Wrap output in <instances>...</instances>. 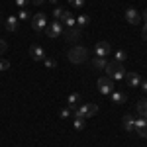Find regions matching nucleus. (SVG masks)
Masks as SVG:
<instances>
[{
	"label": "nucleus",
	"mask_w": 147,
	"mask_h": 147,
	"mask_svg": "<svg viewBox=\"0 0 147 147\" xmlns=\"http://www.w3.org/2000/svg\"><path fill=\"white\" fill-rule=\"evenodd\" d=\"M96 112H98V106L88 102V104H82V106H79V108L75 110V116H82V118H86V120H88V118H92Z\"/></svg>",
	"instance_id": "obj_3"
},
{
	"label": "nucleus",
	"mask_w": 147,
	"mask_h": 147,
	"mask_svg": "<svg viewBox=\"0 0 147 147\" xmlns=\"http://www.w3.org/2000/svg\"><path fill=\"white\" fill-rule=\"evenodd\" d=\"M6 49H8V43H6L4 39H0V53H4Z\"/></svg>",
	"instance_id": "obj_30"
},
{
	"label": "nucleus",
	"mask_w": 147,
	"mask_h": 147,
	"mask_svg": "<svg viewBox=\"0 0 147 147\" xmlns=\"http://www.w3.org/2000/svg\"><path fill=\"white\" fill-rule=\"evenodd\" d=\"M134 131H136L137 137H141V139H147V120L145 118H136V127H134Z\"/></svg>",
	"instance_id": "obj_7"
},
{
	"label": "nucleus",
	"mask_w": 147,
	"mask_h": 147,
	"mask_svg": "<svg viewBox=\"0 0 147 147\" xmlns=\"http://www.w3.org/2000/svg\"><path fill=\"white\" fill-rule=\"evenodd\" d=\"M106 63H108L106 57H94V59H92V67H94V69H104V67H106Z\"/></svg>",
	"instance_id": "obj_20"
},
{
	"label": "nucleus",
	"mask_w": 147,
	"mask_h": 147,
	"mask_svg": "<svg viewBox=\"0 0 147 147\" xmlns=\"http://www.w3.org/2000/svg\"><path fill=\"white\" fill-rule=\"evenodd\" d=\"M30 2H32V4H34V6H41V4H43V2H45V0H30Z\"/></svg>",
	"instance_id": "obj_32"
},
{
	"label": "nucleus",
	"mask_w": 147,
	"mask_h": 147,
	"mask_svg": "<svg viewBox=\"0 0 147 147\" xmlns=\"http://www.w3.org/2000/svg\"><path fill=\"white\" fill-rule=\"evenodd\" d=\"M110 96H112V102L116 104V106H120V104H124V102L127 100V96H125L124 92H116V90H114Z\"/></svg>",
	"instance_id": "obj_17"
},
{
	"label": "nucleus",
	"mask_w": 147,
	"mask_h": 147,
	"mask_svg": "<svg viewBox=\"0 0 147 147\" xmlns=\"http://www.w3.org/2000/svg\"><path fill=\"white\" fill-rule=\"evenodd\" d=\"M136 110H137V114H139L141 118H147V98H143V100L137 102Z\"/></svg>",
	"instance_id": "obj_18"
},
{
	"label": "nucleus",
	"mask_w": 147,
	"mask_h": 147,
	"mask_svg": "<svg viewBox=\"0 0 147 147\" xmlns=\"http://www.w3.org/2000/svg\"><path fill=\"white\" fill-rule=\"evenodd\" d=\"M125 59H127V53H125V49H118V51L114 53V61H118V63H124Z\"/></svg>",
	"instance_id": "obj_22"
},
{
	"label": "nucleus",
	"mask_w": 147,
	"mask_h": 147,
	"mask_svg": "<svg viewBox=\"0 0 147 147\" xmlns=\"http://www.w3.org/2000/svg\"><path fill=\"white\" fill-rule=\"evenodd\" d=\"M32 28H34L35 32H43L47 28V16L43 12H37L34 18H32Z\"/></svg>",
	"instance_id": "obj_6"
},
{
	"label": "nucleus",
	"mask_w": 147,
	"mask_h": 147,
	"mask_svg": "<svg viewBox=\"0 0 147 147\" xmlns=\"http://www.w3.org/2000/svg\"><path fill=\"white\" fill-rule=\"evenodd\" d=\"M49 2H53V4H55V2H57V0H49Z\"/></svg>",
	"instance_id": "obj_35"
},
{
	"label": "nucleus",
	"mask_w": 147,
	"mask_h": 147,
	"mask_svg": "<svg viewBox=\"0 0 147 147\" xmlns=\"http://www.w3.org/2000/svg\"><path fill=\"white\" fill-rule=\"evenodd\" d=\"M43 63H45L47 69H55L57 67V61H55V59H49V57H45V59H43Z\"/></svg>",
	"instance_id": "obj_24"
},
{
	"label": "nucleus",
	"mask_w": 147,
	"mask_h": 147,
	"mask_svg": "<svg viewBox=\"0 0 147 147\" xmlns=\"http://www.w3.org/2000/svg\"><path fill=\"white\" fill-rule=\"evenodd\" d=\"M125 80H127V84H129V88H139V84H141V75H137V73H125Z\"/></svg>",
	"instance_id": "obj_10"
},
{
	"label": "nucleus",
	"mask_w": 147,
	"mask_h": 147,
	"mask_svg": "<svg viewBox=\"0 0 147 147\" xmlns=\"http://www.w3.org/2000/svg\"><path fill=\"white\" fill-rule=\"evenodd\" d=\"M8 69H10V61L0 59V71H8Z\"/></svg>",
	"instance_id": "obj_26"
},
{
	"label": "nucleus",
	"mask_w": 147,
	"mask_h": 147,
	"mask_svg": "<svg viewBox=\"0 0 147 147\" xmlns=\"http://www.w3.org/2000/svg\"><path fill=\"white\" fill-rule=\"evenodd\" d=\"M67 57H69V61L71 63H75V65H80V63H84L86 59H88V51L84 49V47H73L71 51L67 53Z\"/></svg>",
	"instance_id": "obj_2"
},
{
	"label": "nucleus",
	"mask_w": 147,
	"mask_h": 147,
	"mask_svg": "<svg viewBox=\"0 0 147 147\" xmlns=\"http://www.w3.org/2000/svg\"><path fill=\"white\" fill-rule=\"evenodd\" d=\"M80 35H82L80 28H69V30H65V39L67 41H79Z\"/></svg>",
	"instance_id": "obj_12"
},
{
	"label": "nucleus",
	"mask_w": 147,
	"mask_h": 147,
	"mask_svg": "<svg viewBox=\"0 0 147 147\" xmlns=\"http://www.w3.org/2000/svg\"><path fill=\"white\" fill-rule=\"evenodd\" d=\"M80 102V94L79 92H73V94H69L67 98V108L69 110H77V104Z\"/></svg>",
	"instance_id": "obj_16"
},
{
	"label": "nucleus",
	"mask_w": 147,
	"mask_h": 147,
	"mask_svg": "<svg viewBox=\"0 0 147 147\" xmlns=\"http://www.w3.org/2000/svg\"><path fill=\"white\" fill-rule=\"evenodd\" d=\"M125 22L131 24V26H139V24H141V14H139L136 8H127V10H125Z\"/></svg>",
	"instance_id": "obj_8"
},
{
	"label": "nucleus",
	"mask_w": 147,
	"mask_h": 147,
	"mask_svg": "<svg viewBox=\"0 0 147 147\" xmlns=\"http://www.w3.org/2000/svg\"><path fill=\"white\" fill-rule=\"evenodd\" d=\"M141 37H143V39H147V22L143 24V28H141Z\"/></svg>",
	"instance_id": "obj_31"
},
{
	"label": "nucleus",
	"mask_w": 147,
	"mask_h": 147,
	"mask_svg": "<svg viewBox=\"0 0 147 147\" xmlns=\"http://www.w3.org/2000/svg\"><path fill=\"white\" fill-rule=\"evenodd\" d=\"M71 112H73V110H69V108H63V110H61V112H59V116H61V118H63V120H67L69 116H71Z\"/></svg>",
	"instance_id": "obj_27"
},
{
	"label": "nucleus",
	"mask_w": 147,
	"mask_h": 147,
	"mask_svg": "<svg viewBox=\"0 0 147 147\" xmlns=\"http://www.w3.org/2000/svg\"><path fill=\"white\" fill-rule=\"evenodd\" d=\"M106 75L114 80H122L125 77V69L122 63H118V61H110V63H106Z\"/></svg>",
	"instance_id": "obj_1"
},
{
	"label": "nucleus",
	"mask_w": 147,
	"mask_h": 147,
	"mask_svg": "<svg viewBox=\"0 0 147 147\" xmlns=\"http://www.w3.org/2000/svg\"><path fill=\"white\" fill-rule=\"evenodd\" d=\"M122 125H124L125 131H134V127H136V118H134L131 114H125L124 118H122Z\"/></svg>",
	"instance_id": "obj_14"
},
{
	"label": "nucleus",
	"mask_w": 147,
	"mask_h": 147,
	"mask_svg": "<svg viewBox=\"0 0 147 147\" xmlns=\"http://www.w3.org/2000/svg\"><path fill=\"white\" fill-rule=\"evenodd\" d=\"M69 4H71L73 8H82V6H84V0H69Z\"/></svg>",
	"instance_id": "obj_25"
},
{
	"label": "nucleus",
	"mask_w": 147,
	"mask_h": 147,
	"mask_svg": "<svg viewBox=\"0 0 147 147\" xmlns=\"http://www.w3.org/2000/svg\"><path fill=\"white\" fill-rule=\"evenodd\" d=\"M75 129H84V125H86V118H82V116H75Z\"/></svg>",
	"instance_id": "obj_21"
},
{
	"label": "nucleus",
	"mask_w": 147,
	"mask_h": 147,
	"mask_svg": "<svg viewBox=\"0 0 147 147\" xmlns=\"http://www.w3.org/2000/svg\"><path fill=\"white\" fill-rule=\"evenodd\" d=\"M94 53H96V57H108L110 55V43L108 41H98L96 47H94Z\"/></svg>",
	"instance_id": "obj_11"
},
{
	"label": "nucleus",
	"mask_w": 147,
	"mask_h": 147,
	"mask_svg": "<svg viewBox=\"0 0 147 147\" xmlns=\"http://www.w3.org/2000/svg\"><path fill=\"white\" fill-rule=\"evenodd\" d=\"M139 86H141V90H143V92H147V80H141Z\"/></svg>",
	"instance_id": "obj_33"
},
{
	"label": "nucleus",
	"mask_w": 147,
	"mask_h": 147,
	"mask_svg": "<svg viewBox=\"0 0 147 147\" xmlns=\"http://www.w3.org/2000/svg\"><path fill=\"white\" fill-rule=\"evenodd\" d=\"M28 4H30V0H16V6H18L20 10H22V8H26Z\"/></svg>",
	"instance_id": "obj_28"
},
{
	"label": "nucleus",
	"mask_w": 147,
	"mask_h": 147,
	"mask_svg": "<svg viewBox=\"0 0 147 147\" xmlns=\"http://www.w3.org/2000/svg\"><path fill=\"white\" fill-rule=\"evenodd\" d=\"M141 18H143V20L147 22V10H143V14H141Z\"/></svg>",
	"instance_id": "obj_34"
},
{
	"label": "nucleus",
	"mask_w": 147,
	"mask_h": 147,
	"mask_svg": "<svg viewBox=\"0 0 147 147\" xmlns=\"http://www.w3.org/2000/svg\"><path fill=\"white\" fill-rule=\"evenodd\" d=\"M61 16H63V10H61V8H55V10H53V18H55V20H61Z\"/></svg>",
	"instance_id": "obj_29"
},
{
	"label": "nucleus",
	"mask_w": 147,
	"mask_h": 147,
	"mask_svg": "<svg viewBox=\"0 0 147 147\" xmlns=\"http://www.w3.org/2000/svg\"><path fill=\"white\" fill-rule=\"evenodd\" d=\"M59 22L63 24V28L69 30V28H77V20H75V16H73V12L69 10H63V16H61V20Z\"/></svg>",
	"instance_id": "obj_9"
},
{
	"label": "nucleus",
	"mask_w": 147,
	"mask_h": 147,
	"mask_svg": "<svg viewBox=\"0 0 147 147\" xmlns=\"http://www.w3.org/2000/svg\"><path fill=\"white\" fill-rule=\"evenodd\" d=\"M18 28H20V20L16 16H8L6 18V30L8 32H18Z\"/></svg>",
	"instance_id": "obj_15"
},
{
	"label": "nucleus",
	"mask_w": 147,
	"mask_h": 147,
	"mask_svg": "<svg viewBox=\"0 0 147 147\" xmlns=\"http://www.w3.org/2000/svg\"><path fill=\"white\" fill-rule=\"evenodd\" d=\"M145 120H147V118H145Z\"/></svg>",
	"instance_id": "obj_36"
},
{
	"label": "nucleus",
	"mask_w": 147,
	"mask_h": 147,
	"mask_svg": "<svg viewBox=\"0 0 147 147\" xmlns=\"http://www.w3.org/2000/svg\"><path fill=\"white\" fill-rule=\"evenodd\" d=\"M96 86H98V90L102 94H112L114 92V79H110L108 75L106 77H100L98 82H96Z\"/></svg>",
	"instance_id": "obj_4"
},
{
	"label": "nucleus",
	"mask_w": 147,
	"mask_h": 147,
	"mask_svg": "<svg viewBox=\"0 0 147 147\" xmlns=\"http://www.w3.org/2000/svg\"><path fill=\"white\" fill-rule=\"evenodd\" d=\"M18 20H20V22H26V20H30V12L26 10V8H22V10L18 12Z\"/></svg>",
	"instance_id": "obj_23"
},
{
	"label": "nucleus",
	"mask_w": 147,
	"mask_h": 147,
	"mask_svg": "<svg viewBox=\"0 0 147 147\" xmlns=\"http://www.w3.org/2000/svg\"><path fill=\"white\" fill-rule=\"evenodd\" d=\"M75 20H77V28H80V30H82V28H86V26L90 24V16H86V14H80L79 18H75Z\"/></svg>",
	"instance_id": "obj_19"
},
{
	"label": "nucleus",
	"mask_w": 147,
	"mask_h": 147,
	"mask_svg": "<svg viewBox=\"0 0 147 147\" xmlns=\"http://www.w3.org/2000/svg\"><path fill=\"white\" fill-rule=\"evenodd\" d=\"M45 32H47V37L55 39V37H59V35L63 34V24L59 22V20H53V22H49V24H47Z\"/></svg>",
	"instance_id": "obj_5"
},
{
	"label": "nucleus",
	"mask_w": 147,
	"mask_h": 147,
	"mask_svg": "<svg viewBox=\"0 0 147 147\" xmlns=\"http://www.w3.org/2000/svg\"><path fill=\"white\" fill-rule=\"evenodd\" d=\"M30 55H32V59L34 61H43L45 59V51H43V47H39V45H32L30 47Z\"/></svg>",
	"instance_id": "obj_13"
}]
</instances>
